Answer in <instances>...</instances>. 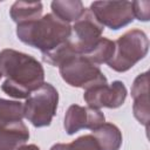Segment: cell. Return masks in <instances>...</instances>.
Returning a JSON list of instances; mask_svg holds the SVG:
<instances>
[{"instance_id":"6da1fadb","label":"cell","mask_w":150,"mask_h":150,"mask_svg":"<svg viewBox=\"0 0 150 150\" xmlns=\"http://www.w3.org/2000/svg\"><path fill=\"white\" fill-rule=\"evenodd\" d=\"M0 74L6 77L2 91L18 100L27 98L45 83L42 64L34 56L12 48L0 52Z\"/></svg>"},{"instance_id":"7a4b0ae2","label":"cell","mask_w":150,"mask_h":150,"mask_svg":"<svg viewBox=\"0 0 150 150\" xmlns=\"http://www.w3.org/2000/svg\"><path fill=\"white\" fill-rule=\"evenodd\" d=\"M16 36L22 43L45 54L70 39L71 26L48 13L35 21L18 25Z\"/></svg>"},{"instance_id":"3957f363","label":"cell","mask_w":150,"mask_h":150,"mask_svg":"<svg viewBox=\"0 0 150 150\" xmlns=\"http://www.w3.org/2000/svg\"><path fill=\"white\" fill-rule=\"evenodd\" d=\"M115 50L107 63L117 73L131 69L138 61L143 60L149 52V39L141 29H129L114 41Z\"/></svg>"},{"instance_id":"277c9868","label":"cell","mask_w":150,"mask_h":150,"mask_svg":"<svg viewBox=\"0 0 150 150\" xmlns=\"http://www.w3.org/2000/svg\"><path fill=\"white\" fill-rule=\"evenodd\" d=\"M59 73L67 84L84 90L108 83L100 67L79 54L63 60L59 66Z\"/></svg>"},{"instance_id":"5b68a950","label":"cell","mask_w":150,"mask_h":150,"mask_svg":"<svg viewBox=\"0 0 150 150\" xmlns=\"http://www.w3.org/2000/svg\"><path fill=\"white\" fill-rule=\"evenodd\" d=\"M59 104V93L50 83H43L34 90L23 103L25 118L35 128L50 125L56 115Z\"/></svg>"},{"instance_id":"8992f818","label":"cell","mask_w":150,"mask_h":150,"mask_svg":"<svg viewBox=\"0 0 150 150\" xmlns=\"http://www.w3.org/2000/svg\"><path fill=\"white\" fill-rule=\"evenodd\" d=\"M104 27L96 20L89 8H86L82 16L71 27L70 42L76 54L87 57L102 38Z\"/></svg>"},{"instance_id":"52a82bcc","label":"cell","mask_w":150,"mask_h":150,"mask_svg":"<svg viewBox=\"0 0 150 150\" xmlns=\"http://www.w3.org/2000/svg\"><path fill=\"white\" fill-rule=\"evenodd\" d=\"M89 9L103 27L111 30H118L135 19L131 1H94Z\"/></svg>"},{"instance_id":"ba28073f","label":"cell","mask_w":150,"mask_h":150,"mask_svg":"<svg viewBox=\"0 0 150 150\" xmlns=\"http://www.w3.org/2000/svg\"><path fill=\"white\" fill-rule=\"evenodd\" d=\"M128 95L125 84L122 81H114L110 84H102L84 90L83 100L88 107L94 109H116L124 104Z\"/></svg>"},{"instance_id":"9c48e42d","label":"cell","mask_w":150,"mask_h":150,"mask_svg":"<svg viewBox=\"0 0 150 150\" xmlns=\"http://www.w3.org/2000/svg\"><path fill=\"white\" fill-rule=\"evenodd\" d=\"M105 122V116L100 109L71 104L63 120V128L68 135H74L81 129L94 130Z\"/></svg>"},{"instance_id":"30bf717a","label":"cell","mask_w":150,"mask_h":150,"mask_svg":"<svg viewBox=\"0 0 150 150\" xmlns=\"http://www.w3.org/2000/svg\"><path fill=\"white\" fill-rule=\"evenodd\" d=\"M132 112L135 118L148 129L149 124V73L139 74L131 86Z\"/></svg>"},{"instance_id":"8fae6325","label":"cell","mask_w":150,"mask_h":150,"mask_svg":"<svg viewBox=\"0 0 150 150\" xmlns=\"http://www.w3.org/2000/svg\"><path fill=\"white\" fill-rule=\"evenodd\" d=\"M29 138V130L20 121L14 124L0 128V150H16L26 144Z\"/></svg>"},{"instance_id":"7c38bea8","label":"cell","mask_w":150,"mask_h":150,"mask_svg":"<svg viewBox=\"0 0 150 150\" xmlns=\"http://www.w3.org/2000/svg\"><path fill=\"white\" fill-rule=\"evenodd\" d=\"M91 135L97 141L101 150H120L122 146V132L117 125L104 122L96 129L91 130Z\"/></svg>"},{"instance_id":"4fadbf2b","label":"cell","mask_w":150,"mask_h":150,"mask_svg":"<svg viewBox=\"0 0 150 150\" xmlns=\"http://www.w3.org/2000/svg\"><path fill=\"white\" fill-rule=\"evenodd\" d=\"M42 11L41 1H15L9 9V15L15 23L21 25L40 19Z\"/></svg>"},{"instance_id":"5bb4252c","label":"cell","mask_w":150,"mask_h":150,"mask_svg":"<svg viewBox=\"0 0 150 150\" xmlns=\"http://www.w3.org/2000/svg\"><path fill=\"white\" fill-rule=\"evenodd\" d=\"M52 14L64 22H75L84 13L86 8L80 0H54L50 4Z\"/></svg>"},{"instance_id":"9a60e30c","label":"cell","mask_w":150,"mask_h":150,"mask_svg":"<svg viewBox=\"0 0 150 150\" xmlns=\"http://www.w3.org/2000/svg\"><path fill=\"white\" fill-rule=\"evenodd\" d=\"M23 103L0 97V128L22 121Z\"/></svg>"},{"instance_id":"2e32d148","label":"cell","mask_w":150,"mask_h":150,"mask_svg":"<svg viewBox=\"0 0 150 150\" xmlns=\"http://www.w3.org/2000/svg\"><path fill=\"white\" fill-rule=\"evenodd\" d=\"M68 150H101L93 135H83L68 144Z\"/></svg>"},{"instance_id":"e0dca14e","label":"cell","mask_w":150,"mask_h":150,"mask_svg":"<svg viewBox=\"0 0 150 150\" xmlns=\"http://www.w3.org/2000/svg\"><path fill=\"white\" fill-rule=\"evenodd\" d=\"M134 18L139 21H149L150 19V1H132Z\"/></svg>"},{"instance_id":"ac0fdd59","label":"cell","mask_w":150,"mask_h":150,"mask_svg":"<svg viewBox=\"0 0 150 150\" xmlns=\"http://www.w3.org/2000/svg\"><path fill=\"white\" fill-rule=\"evenodd\" d=\"M16 150H40V148L35 144H23L20 148H18Z\"/></svg>"},{"instance_id":"d6986e66","label":"cell","mask_w":150,"mask_h":150,"mask_svg":"<svg viewBox=\"0 0 150 150\" xmlns=\"http://www.w3.org/2000/svg\"><path fill=\"white\" fill-rule=\"evenodd\" d=\"M49 150H68V144L64 143H56Z\"/></svg>"},{"instance_id":"ffe728a7","label":"cell","mask_w":150,"mask_h":150,"mask_svg":"<svg viewBox=\"0 0 150 150\" xmlns=\"http://www.w3.org/2000/svg\"><path fill=\"white\" fill-rule=\"evenodd\" d=\"M1 77H2V76H1V74H0V79H1Z\"/></svg>"}]
</instances>
